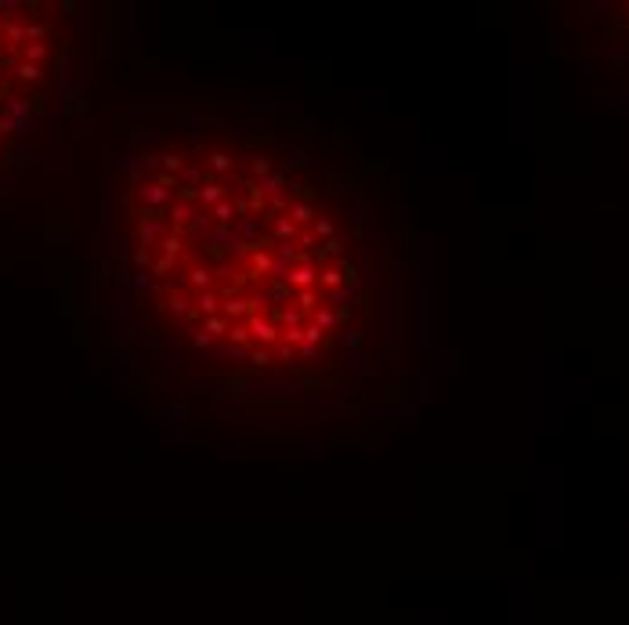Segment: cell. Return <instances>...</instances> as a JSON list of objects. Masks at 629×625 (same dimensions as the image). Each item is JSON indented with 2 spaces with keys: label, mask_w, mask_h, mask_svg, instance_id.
Wrapping results in <instances>:
<instances>
[{
  "label": "cell",
  "mask_w": 629,
  "mask_h": 625,
  "mask_svg": "<svg viewBox=\"0 0 629 625\" xmlns=\"http://www.w3.org/2000/svg\"><path fill=\"white\" fill-rule=\"evenodd\" d=\"M116 254L141 336L239 383L351 362L372 304L358 196L304 152L228 131L163 134L119 174Z\"/></svg>",
  "instance_id": "1"
},
{
  "label": "cell",
  "mask_w": 629,
  "mask_h": 625,
  "mask_svg": "<svg viewBox=\"0 0 629 625\" xmlns=\"http://www.w3.org/2000/svg\"><path fill=\"white\" fill-rule=\"evenodd\" d=\"M76 15L66 4L0 0V174L66 102Z\"/></svg>",
  "instance_id": "2"
}]
</instances>
